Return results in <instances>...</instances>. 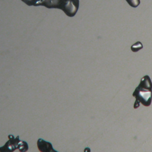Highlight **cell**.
I'll list each match as a JSON object with an SVG mask.
<instances>
[{
	"instance_id": "30bf717a",
	"label": "cell",
	"mask_w": 152,
	"mask_h": 152,
	"mask_svg": "<svg viewBox=\"0 0 152 152\" xmlns=\"http://www.w3.org/2000/svg\"><path fill=\"white\" fill-rule=\"evenodd\" d=\"M50 152H58L57 151H56V150H53L52 151H51Z\"/></svg>"
},
{
	"instance_id": "9c48e42d",
	"label": "cell",
	"mask_w": 152,
	"mask_h": 152,
	"mask_svg": "<svg viewBox=\"0 0 152 152\" xmlns=\"http://www.w3.org/2000/svg\"><path fill=\"white\" fill-rule=\"evenodd\" d=\"M84 152H90V149L88 147H86L85 149H84Z\"/></svg>"
},
{
	"instance_id": "52a82bcc",
	"label": "cell",
	"mask_w": 152,
	"mask_h": 152,
	"mask_svg": "<svg viewBox=\"0 0 152 152\" xmlns=\"http://www.w3.org/2000/svg\"><path fill=\"white\" fill-rule=\"evenodd\" d=\"M142 48H143V46H142V43L138 41V42H137L136 43H135L134 44H133L131 46V50L133 52H137L138 50L142 49Z\"/></svg>"
},
{
	"instance_id": "6da1fadb",
	"label": "cell",
	"mask_w": 152,
	"mask_h": 152,
	"mask_svg": "<svg viewBox=\"0 0 152 152\" xmlns=\"http://www.w3.org/2000/svg\"><path fill=\"white\" fill-rule=\"evenodd\" d=\"M132 96L136 99L134 106L135 109L139 107L140 103L145 106L150 105L152 97V83L148 75H145L141 79L140 83L132 93Z\"/></svg>"
},
{
	"instance_id": "277c9868",
	"label": "cell",
	"mask_w": 152,
	"mask_h": 152,
	"mask_svg": "<svg viewBox=\"0 0 152 152\" xmlns=\"http://www.w3.org/2000/svg\"><path fill=\"white\" fill-rule=\"evenodd\" d=\"M37 145L38 149L40 152H50L53 150L50 142L46 141L41 138H39L37 140Z\"/></svg>"
},
{
	"instance_id": "7a4b0ae2",
	"label": "cell",
	"mask_w": 152,
	"mask_h": 152,
	"mask_svg": "<svg viewBox=\"0 0 152 152\" xmlns=\"http://www.w3.org/2000/svg\"><path fill=\"white\" fill-rule=\"evenodd\" d=\"M8 138L9 140L6 142L5 145L0 147V152H13L18 148V144L20 142L19 136L15 138L12 135H10Z\"/></svg>"
},
{
	"instance_id": "5b68a950",
	"label": "cell",
	"mask_w": 152,
	"mask_h": 152,
	"mask_svg": "<svg viewBox=\"0 0 152 152\" xmlns=\"http://www.w3.org/2000/svg\"><path fill=\"white\" fill-rule=\"evenodd\" d=\"M28 6H41L40 0H21Z\"/></svg>"
},
{
	"instance_id": "3957f363",
	"label": "cell",
	"mask_w": 152,
	"mask_h": 152,
	"mask_svg": "<svg viewBox=\"0 0 152 152\" xmlns=\"http://www.w3.org/2000/svg\"><path fill=\"white\" fill-rule=\"evenodd\" d=\"M66 0H40L41 6L48 8H58L62 10Z\"/></svg>"
},
{
	"instance_id": "ba28073f",
	"label": "cell",
	"mask_w": 152,
	"mask_h": 152,
	"mask_svg": "<svg viewBox=\"0 0 152 152\" xmlns=\"http://www.w3.org/2000/svg\"><path fill=\"white\" fill-rule=\"evenodd\" d=\"M128 5L133 8L137 7L140 4V0H125Z\"/></svg>"
},
{
	"instance_id": "8992f818",
	"label": "cell",
	"mask_w": 152,
	"mask_h": 152,
	"mask_svg": "<svg viewBox=\"0 0 152 152\" xmlns=\"http://www.w3.org/2000/svg\"><path fill=\"white\" fill-rule=\"evenodd\" d=\"M28 148V144L26 142L23 141H20V142L18 144V150L20 151V152H26L27 151Z\"/></svg>"
}]
</instances>
